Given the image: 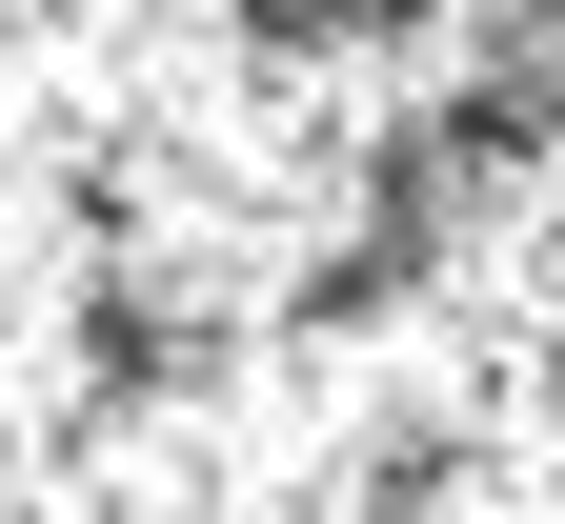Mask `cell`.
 <instances>
[{
    "instance_id": "1",
    "label": "cell",
    "mask_w": 565,
    "mask_h": 524,
    "mask_svg": "<svg viewBox=\"0 0 565 524\" xmlns=\"http://www.w3.org/2000/svg\"><path fill=\"white\" fill-rule=\"evenodd\" d=\"M0 524H565V0H0Z\"/></svg>"
}]
</instances>
